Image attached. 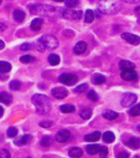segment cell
I'll list each match as a JSON object with an SVG mask.
<instances>
[{"label": "cell", "instance_id": "cell-20", "mask_svg": "<svg viewBox=\"0 0 140 158\" xmlns=\"http://www.w3.org/2000/svg\"><path fill=\"white\" fill-rule=\"evenodd\" d=\"M43 25V20L40 18H36L31 23V28L34 31H39Z\"/></svg>", "mask_w": 140, "mask_h": 158}, {"label": "cell", "instance_id": "cell-9", "mask_svg": "<svg viewBox=\"0 0 140 158\" xmlns=\"http://www.w3.org/2000/svg\"><path fill=\"white\" fill-rule=\"evenodd\" d=\"M68 94V91L66 88L63 87H55L52 90V95L57 99L65 98Z\"/></svg>", "mask_w": 140, "mask_h": 158}, {"label": "cell", "instance_id": "cell-44", "mask_svg": "<svg viewBox=\"0 0 140 158\" xmlns=\"http://www.w3.org/2000/svg\"><path fill=\"white\" fill-rule=\"evenodd\" d=\"M6 29V25L4 23H0V32H3Z\"/></svg>", "mask_w": 140, "mask_h": 158}, {"label": "cell", "instance_id": "cell-18", "mask_svg": "<svg viewBox=\"0 0 140 158\" xmlns=\"http://www.w3.org/2000/svg\"><path fill=\"white\" fill-rule=\"evenodd\" d=\"M82 154H83L82 150L80 148L77 147L72 148H70L69 151H68L69 156L72 158H80L82 156Z\"/></svg>", "mask_w": 140, "mask_h": 158}, {"label": "cell", "instance_id": "cell-27", "mask_svg": "<svg viewBox=\"0 0 140 158\" xmlns=\"http://www.w3.org/2000/svg\"><path fill=\"white\" fill-rule=\"evenodd\" d=\"M48 62L50 63L51 65H53V66H55V65H58L59 63H60V61H61V59H60V56H57L55 54H52L50 55L49 56H48Z\"/></svg>", "mask_w": 140, "mask_h": 158}, {"label": "cell", "instance_id": "cell-41", "mask_svg": "<svg viewBox=\"0 0 140 158\" xmlns=\"http://www.w3.org/2000/svg\"><path fill=\"white\" fill-rule=\"evenodd\" d=\"M36 48H37V49L39 51H40V52H43V51L46 49L45 46H44V44L42 43V41H41L40 40H38V42H37V47H36Z\"/></svg>", "mask_w": 140, "mask_h": 158}, {"label": "cell", "instance_id": "cell-3", "mask_svg": "<svg viewBox=\"0 0 140 158\" xmlns=\"http://www.w3.org/2000/svg\"><path fill=\"white\" fill-rule=\"evenodd\" d=\"M30 12L34 15L52 16L55 12V7L47 5H33L29 6Z\"/></svg>", "mask_w": 140, "mask_h": 158}, {"label": "cell", "instance_id": "cell-19", "mask_svg": "<svg viewBox=\"0 0 140 158\" xmlns=\"http://www.w3.org/2000/svg\"><path fill=\"white\" fill-rule=\"evenodd\" d=\"M31 139V136L29 135H22L20 137H18V139L14 140V143L17 145V146H23V145H26L28 141H30Z\"/></svg>", "mask_w": 140, "mask_h": 158}, {"label": "cell", "instance_id": "cell-24", "mask_svg": "<svg viewBox=\"0 0 140 158\" xmlns=\"http://www.w3.org/2000/svg\"><path fill=\"white\" fill-rule=\"evenodd\" d=\"M102 140H103V141H105L106 143H111V142L115 141V135L110 131L105 132L103 134V135H102Z\"/></svg>", "mask_w": 140, "mask_h": 158}, {"label": "cell", "instance_id": "cell-40", "mask_svg": "<svg viewBox=\"0 0 140 158\" xmlns=\"http://www.w3.org/2000/svg\"><path fill=\"white\" fill-rule=\"evenodd\" d=\"M99 155L101 158H105L108 156V148L107 147H101L99 150Z\"/></svg>", "mask_w": 140, "mask_h": 158}, {"label": "cell", "instance_id": "cell-43", "mask_svg": "<svg viewBox=\"0 0 140 158\" xmlns=\"http://www.w3.org/2000/svg\"><path fill=\"white\" fill-rule=\"evenodd\" d=\"M129 156H130L129 153L120 152L119 154H118V156H117V158H129Z\"/></svg>", "mask_w": 140, "mask_h": 158}, {"label": "cell", "instance_id": "cell-25", "mask_svg": "<svg viewBox=\"0 0 140 158\" xmlns=\"http://www.w3.org/2000/svg\"><path fill=\"white\" fill-rule=\"evenodd\" d=\"M80 116L83 119H90L92 116V110L90 108H84L80 112Z\"/></svg>", "mask_w": 140, "mask_h": 158}, {"label": "cell", "instance_id": "cell-39", "mask_svg": "<svg viewBox=\"0 0 140 158\" xmlns=\"http://www.w3.org/2000/svg\"><path fill=\"white\" fill-rule=\"evenodd\" d=\"M0 158H11V154L7 149H1L0 150Z\"/></svg>", "mask_w": 140, "mask_h": 158}, {"label": "cell", "instance_id": "cell-10", "mask_svg": "<svg viewBox=\"0 0 140 158\" xmlns=\"http://www.w3.org/2000/svg\"><path fill=\"white\" fill-rule=\"evenodd\" d=\"M70 138V132L67 129L60 130L55 135V140L60 143L66 142Z\"/></svg>", "mask_w": 140, "mask_h": 158}, {"label": "cell", "instance_id": "cell-34", "mask_svg": "<svg viewBox=\"0 0 140 158\" xmlns=\"http://www.w3.org/2000/svg\"><path fill=\"white\" fill-rule=\"evenodd\" d=\"M79 3H80L79 0H67L65 2V5L68 8H74V7L78 6Z\"/></svg>", "mask_w": 140, "mask_h": 158}, {"label": "cell", "instance_id": "cell-47", "mask_svg": "<svg viewBox=\"0 0 140 158\" xmlns=\"http://www.w3.org/2000/svg\"><path fill=\"white\" fill-rule=\"evenodd\" d=\"M3 114H4V109H3V107L0 106V118L3 116Z\"/></svg>", "mask_w": 140, "mask_h": 158}, {"label": "cell", "instance_id": "cell-26", "mask_svg": "<svg viewBox=\"0 0 140 158\" xmlns=\"http://www.w3.org/2000/svg\"><path fill=\"white\" fill-rule=\"evenodd\" d=\"M11 69V65L7 62L0 61V72L1 73H8Z\"/></svg>", "mask_w": 140, "mask_h": 158}, {"label": "cell", "instance_id": "cell-33", "mask_svg": "<svg viewBox=\"0 0 140 158\" xmlns=\"http://www.w3.org/2000/svg\"><path fill=\"white\" fill-rule=\"evenodd\" d=\"M40 144L44 147H49L52 144V138L50 136H45L40 141Z\"/></svg>", "mask_w": 140, "mask_h": 158}, {"label": "cell", "instance_id": "cell-23", "mask_svg": "<svg viewBox=\"0 0 140 158\" xmlns=\"http://www.w3.org/2000/svg\"><path fill=\"white\" fill-rule=\"evenodd\" d=\"M13 18L17 22H22L26 18V13L22 10H15L13 11Z\"/></svg>", "mask_w": 140, "mask_h": 158}, {"label": "cell", "instance_id": "cell-11", "mask_svg": "<svg viewBox=\"0 0 140 158\" xmlns=\"http://www.w3.org/2000/svg\"><path fill=\"white\" fill-rule=\"evenodd\" d=\"M121 77L125 81H134L138 77L137 72L134 69L131 70H122Z\"/></svg>", "mask_w": 140, "mask_h": 158}, {"label": "cell", "instance_id": "cell-36", "mask_svg": "<svg viewBox=\"0 0 140 158\" xmlns=\"http://www.w3.org/2000/svg\"><path fill=\"white\" fill-rule=\"evenodd\" d=\"M88 87H89V85H87V84H82V85L77 86V87L74 90V91L75 93H82V92H84L85 90L88 89Z\"/></svg>", "mask_w": 140, "mask_h": 158}, {"label": "cell", "instance_id": "cell-37", "mask_svg": "<svg viewBox=\"0 0 140 158\" xmlns=\"http://www.w3.org/2000/svg\"><path fill=\"white\" fill-rule=\"evenodd\" d=\"M88 98H90L91 101H96L98 99V95L96 94L95 90H90L88 93Z\"/></svg>", "mask_w": 140, "mask_h": 158}, {"label": "cell", "instance_id": "cell-6", "mask_svg": "<svg viewBox=\"0 0 140 158\" xmlns=\"http://www.w3.org/2000/svg\"><path fill=\"white\" fill-rule=\"evenodd\" d=\"M63 18L69 20L80 19L82 16V11L80 10H65L63 11Z\"/></svg>", "mask_w": 140, "mask_h": 158}, {"label": "cell", "instance_id": "cell-30", "mask_svg": "<svg viewBox=\"0 0 140 158\" xmlns=\"http://www.w3.org/2000/svg\"><path fill=\"white\" fill-rule=\"evenodd\" d=\"M129 113L131 115V116H133V117H137V116H139L140 115V104L138 105H136L134 106H132V107L130 109Z\"/></svg>", "mask_w": 140, "mask_h": 158}, {"label": "cell", "instance_id": "cell-32", "mask_svg": "<svg viewBox=\"0 0 140 158\" xmlns=\"http://www.w3.org/2000/svg\"><path fill=\"white\" fill-rule=\"evenodd\" d=\"M9 86H10V89H11V90H17L20 88L21 83H20L19 81H18V80H13V81H11V83H10Z\"/></svg>", "mask_w": 140, "mask_h": 158}, {"label": "cell", "instance_id": "cell-5", "mask_svg": "<svg viewBox=\"0 0 140 158\" xmlns=\"http://www.w3.org/2000/svg\"><path fill=\"white\" fill-rule=\"evenodd\" d=\"M59 81L63 85L71 86V85H75L78 82V77L74 74L63 73L59 77Z\"/></svg>", "mask_w": 140, "mask_h": 158}, {"label": "cell", "instance_id": "cell-16", "mask_svg": "<svg viewBox=\"0 0 140 158\" xmlns=\"http://www.w3.org/2000/svg\"><path fill=\"white\" fill-rule=\"evenodd\" d=\"M127 146L131 149H138L140 148V139L137 137H132L127 141Z\"/></svg>", "mask_w": 140, "mask_h": 158}, {"label": "cell", "instance_id": "cell-48", "mask_svg": "<svg viewBox=\"0 0 140 158\" xmlns=\"http://www.w3.org/2000/svg\"><path fill=\"white\" fill-rule=\"evenodd\" d=\"M53 1H55V2H63L65 0H53Z\"/></svg>", "mask_w": 140, "mask_h": 158}, {"label": "cell", "instance_id": "cell-46", "mask_svg": "<svg viewBox=\"0 0 140 158\" xmlns=\"http://www.w3.org/2000/svg\"><path fill=\"white\" fill-rule=\"evenodd\" d=\"M5 46H6L5 42H4L3 40H0V50H2V49L5 48Z\"/></svg>", "mask_w": 140, "mask_h": 158}, {"label": "cell", "instance_id": "cell-35", "mask_svg": "<svg viewBox=\"0 0 140 158\" xmlns=\"http://www.w3.org/2000/svg\"><path fill=\"white\" fill-rule=\"evenodd\" d=\"M17 135L18 130L16 127H9L8 130H7V135H8V137H10V138H13V137L17 136Z\"/></svg>", "mask_w": 140, "mask_h": 158}, {"label": "cell", "instance_id": "cell-2", "mask_svg": "<svg viewBox=\"0 0 140 158\" xmlns=\"http://www.w3.org/2000/svg\"><path fill=\"white\" fill-rule=\"evenodd\" d=\"M32 102L35 106L38 113L41 114L47 113L51 109V103L48 97L44 94H35L32 98Z\"/></svg>", "mask_w": 140, "mask_h": 158}, {"label": "cell", "instance_id": "cell-45", "mask_svg": "<svg viewBox=\"0 0 140 158\" xmlns=\"http://www.w3.org/2000/svg\"><path fill=\"white\" fill-rule=\"evenodd\" d=\"M124 2H127V3H130V4H132V3H139L140 0H123Z\"/></svg>", "mask_w": 140, "mask_h": 158}, {"label": "cell", "instance_id": "cell-7", "mask_svg": "<svg viewBox=\"0 0 140 158\" xmlns=\"http://www.w3.org/2000/svg\"><path fill=\"white\" fill-rule=\"evenodd\" d=\"M138 98L133 93H125L121 100V104L123 107H130L137 102Z\"/></svg>", "mask_w": 140, "mask_h": 158}, {"label": "cell", "instance_id": "cell-31", "mask_svg": "<svg viewBox=\"0 0 140 158\" xmlns=\"http://www.w3.org/2000/svg\"><path fill=\"white\" fill-rule=\"evenodd\" d=\"M20 62L22 63H29V62H33L35 60V58L32 56H29V55H25L19 58Z\"/></svg>", "mask_w": 140, "mask_h": 158}, {"label": "cell", "instance_id": "cell-21", "mask_svg": "<svg viewBox=\"0 0 140 158\" xmlns=\"http://www.w3.org/2000/svg\"><path fill=\"white\" fill-rule=\"evenodd\" d=\"M102 117L106 119L109 120H113V119H116L118 117V113L111 111V110H106L102 113Z\"/></svg>", "mask_w": 140, "mask_h": 158}, {"label": "cell", "instance_id": "cell-4", "mask_svg": "<svg viewBox=\"0 0 140 158\" xmlns=\"http://www.w3.org/2000/svg\"><path fill=\"white\" fill-rule=\"evenodd\" d=\"M39 40L42 41L46 48H48V49H55L59 46V41H58L57 38L51 34L43 35Z\"/></svg>", "mask_w": 140, "mask_h": 158}, {"label": "cell", "instance_id": "cell-42", "mask_svg": "<svg viewBox=\"0 0 140 158\" xmlns=\"http://www.w3.org/2000/svg\"><path fill=\"white\" fill-rule=\"evenodd\" d=\"M32 48V45L29 44V43H25V44H22L21 47H20V49L23 51H27L30 50Z\"/></svg>", "mask_w": 140, "mask_h": 158}, {"label": "cell", "instance_id": "cell-14", "mask_svg": "<svg viewBox=\"0 0 140 158\" xmlns=\"http://www.w3.org/2000/svg\"><path fill=\"white\" fill-rule=\"evenodd\" d=\"M100 137H101V133L98 131H95L94 133H91V134L85 135L84 140L88 142H94V141H98L100 139Z\"/></svg>", "mask_w": 140, "mask_h": 158}, {"label": "cell", "instance_id": "cell-49", "mask_svg": "<svg viewBox=\"0 0 140 158\" xmlns=\"http://www.w3.org/2000/svg\"><path fill=\"white\" fill-rule=\"evenodd\" d=\"M1 3H2V0H0V5H1Z\"/></svg>", "mask_w": 140, "mask_h": 158}, {"label": "cell", "instance_id": "cell-17", "mask_svg": "<svg viewBox=\"0 0 140 158\" xmlns=\"http://www.w3.org/2000/svg\"><path fill=\"white\" fill-rule=\"evenodd\" d=\"M12 101V97L6 91H2L0 92V102L6 105L11 104Z\"/></svg>", "mask_w": 140, "mask_h": 158}, {"label": "cell", "instance_id": "cell-38", "mask_svg": "<svg viewBox=\"0 0 140 158\" xmlns=\"http://www.w3.org/2000/svg\"><path fill=\"white\" fill-rule=\"evenodd\" d=\"M53 125H54V122H53V121H50V120L41 121V122L39 123V126H40L41 127H44V128H48V127H51Z\"/></svg>", "mask_w": 140, "mask_h": 158}, {"label": "cell", "instance_id": "cell-29", "mask_svg": "<svg viewBox=\"0 0 140 158\" xmlns=\"http://www.w3.org/2000/svg\"><path fill=\"white\" fill-rule=\"evenodd\" d=\"M60 109L63 113H70L74 112L75 107L73 105H63L60 107Z\"/></svg>", "mask_w": 140, "mask_h": 158}, {"label": "cell", "instance_id": "cell-13", "mask_svg": "<svg viewBox=\"0 0 140 158\" xmlns=\"http://www.w3.org/2000/svg\"><path fill=\"white\" fill-rule=\"evenodd\" d=\"M119 68L122 70H131L135 69V64L127 60H122L119 62Z\"/></svg>", "mask_w": 140, "mask_h": 158}, {"label": "cell", "instance_id": "cell-22", "mask_svg": "<svg viewBox=\"0 0 140 158\" xmlns=\"http://www.w3.org/2000/svg\"><path fill=\"white\" fill-rule=\"evenodd\" d=\"M100 148H101V146H99L98 144H90V145L87 146L86 150H87L88 154L93 156V155H96V154L99 153Z\"/></svg>", "mask_w": 140, "mask_h": 158}, {"label": "cell", "instance_id": "cell-15", "mask_svg": "<svg viewBox=\"0 0 140 158\" xmlns=\"http://www.w3.org/2000/svg\"><path fill=\"white\" fill-rule=\"evenodd\" d=\"M105 77L103 75H102L100 73H95L94 75H92L91 77V81L94 85H101L103 84L105 82Z\"/></svg>", "mask_w": 140, "mask_h": 158}, {"label": "cell", "instance_id": "cell-12", "mask_svg": "<svg viewBox=\"0 0 140 158\" xmlns=\"http://www.w3.org/2000/svg\"><path fill=\"white\" fill-rule=\"evenodd\" d=\"M87 49V43L84 42V41H79L77 42L74 48V52L76 54V55H81L84 53Z\"/></svg>", "mask_w": 140, "mask_h": 158}, {"label": "cell", "instance_id": "cell-50", "mask_svg": "<svg viewBox=\"0 0 140 158\" xmlns=\"http://www.w3.org/2000/svg\"><path fill=\"white\" fill-rule=\"evenodd\" d=\"M26 158H31V157H26Z\"/></svg>", "mask_w": 140, "mask_h": 158}, {"label": "cell", "instance_id": "cell-28", "mask_svg": "<svg viewBox=\"0 0 140 158\" xmlns=\"http://www.w3.org/2000/svg\"><path fill=\"white\" fill-rule=\"evenodd\" d=\"M95 19V14L92 10H87L86 13H85V18H84V20L86 23H91L93 22Z\"/></svg>", "mask_w": 140, "mask_h": 158}, {"label": "cell", "instance_id": "cell-8", "mask_svg": "<svg viewBox=\"0 0 140 158\" xmlns=\"http://www.w3.org/2000/svg\"><path fill=\"white\" fill-rule=\"evenodd\" d=\"M121 37L123 38L124 40H126L127 42H129L132 45H138L140 44V37L133 34H130V33H123L121 35Z\"/></svg>", "mask_w": 140, "mask_h": 158}, {"label": "cell", "instance_id": "cell-1", "mask_svg": "<svg viewBox=\"0 0 140 158\" xmlns=\"http://www.w3.org/2000/svg\"><path fill=\"white\" fill-rule=\"evenodd\" d=\"M122 4L120 0H99L98 10L103 14L112 15L120 11Z\"/></svg>", "mask_w": 140, "mask_h": 158}]
</instances>
